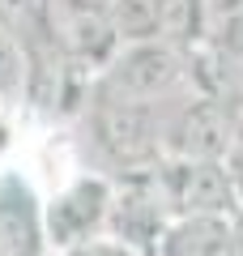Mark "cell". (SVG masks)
<instances>
[{
  "label": "cell",
  "instance_id": "6da1fadb",
  "mask_svg": "<svg viewBox=\"0 0 243 256\" xmlns=\"http://www.w3.org/2000/svg\"><path fill=\"white\" fill-rule=\"evenodd\" d=\"M90 132H94V146L107 154V162H116L124 175L154 171L166 158L158 102L90 94Z\"/></svg>",
  "mask_w": 243,
  "mask_h": 256
},
{
  "label": "cell",
  "instance_id": "7a4b0ae2",
  "mask_svg": "<svg viewBox=\"0 0 243 256\" xmlns=\"http://www.w3.org/2000/svg\"><path fill=\"white\" fill-rule=\"evenodd\" d=\"M184 52L166 38H145V43H124L111 64L98 73L90 94L107 98H132V102H158L184 82Z\"/></svg>",
  "mask_w": 243,
  "mask_h": 256
},
{
  "label": "cell",
  "instance_id": "3957f363",
  "mask_svg": "<svg viewBox=\"0 0 243 256\" xmlns=\"http://www.w3.org/2000/svg\"><path fill=\"white\" fill-rule=\"evenodd\" d=\"M116 184L107 175H77L43 205V244L52 252H72L107 230V210Z\"/></svg>",
  "mask_w": 243,
  "mask_h": 256
},
{
  "label": "cell",
  "instance_id": "277c9868",
  "mask_svg": "<svg viewBox=\"0 0 243 256\" xmlns=\"http://www.w3.org/2000/svg\"><path fill=\"white\" fill-rule=\"evenodd\" d=\"M171 218L175 214H171V205H166L158 166H154V171H136V175H124V184H116V192H111L107 235L150 256L154 248H158V239H162V230H166Z\"/></svg>",
  "mask_w": 243,
  "mask_h": 256
},
{
  "label": "cell",
  "instance_id": "5b68a950",
  "mask_svg": "<svg viewBox=\"0 0 243 256\" xmlns=\"http://www.w3.org/2000/svg\"><path fill=\"white\" fill-rule=\"evenodd\" d=\"M162 192L171 214H234V184L222 158H162Z\"/></svg>",
  "mask_w": 243,
  "mask_h": 256
},
{
  "label": "cell",
  "instance_id": "8992f818",
  "mask_svg": "<svg viewBox=\"0 0 243 256\" xmlns=\"http://www.w3.org/2000/svg\"><path fill=\"white\" fill-rule=\"evenodd\" d=\"M234 146V116L214 98L184 102L171 120H162V150L166 158H226V150Z\"/></svg>",
  "mask_w": 243,
  "mask_h": 256
},
{
  "label": "cell",
  "instance_id": "52a82bcc",
  "mask_svg": "<svg viewBox=\"0 0 243 256\" xmlns=\"http://www.w3.org/2000/svg\"><path fill=\"white\" fill-rule=\"evenodd\" d=\"M52 38L60 47V56H68L72 64L90 68V73H102L111 64V56L120 52V38L111 30V18L98 9H72L64 0H56L52 13Z\"/></svg>",
  "mask_w": 243,
  "mask_h": 256
},
{
  "label": "cell",
  "instance_id": "ba28073f",
  "mask_svg": "<svg viewBox=\"0 0 243 256\" xmlns=\"http://www.w3.org/2000/svg\"><path fill=\"white\" fill-rule=\"evenodd\" d=\"M43 205L26 180L0 175V256H43Z\"/></svg>",
  "mask_w": 243,
  "mask_h": 256
},
{
  "label": "cell",
  "instance_id": "9c48e42d",
  "mask_svg": "<svg viewBox=\"0 0 243 256\" xmlns=\"http://www.w3.org/2000/svg\"><path fill=\"white\" fill-rule=\"evenodd\" d=\"M150 256H230V214H175Z\"/></svg>",
  "mask_w": 243,
  "mask_h": 256
},
{
  "label": "cell",
  "instance_id": "30bf717a",
  "mask_svg": "<svg viewBox=\"0 0 243 256\" xmlns=\"http://www.w3.org/2000/svg\"><path fill=\"white\" fill-rule=\"evenodd\" d=\"M56 0H0V30L26 52V47L56 43L52 38Z\"/></svg>",
  "mask_w": 243,
  "mask_h": 256
},
{
  "label": "cell",
  "instance_id": "8fae6325",
  "mask_svg": "<svg viewBox=\"0 0 243 256\" xmlns=\"http://www.w3.org/2000/svg\"><path fill=\"white\" fill-rule=\"evenodd\" d=\"M111 30H116L120 47L124 43H145V38H158L162 26V0H111Z\"/></svg>",
  "mask_w": 243,
  "mask_h": 256
},
{
  "label": "cell",
  "instance_id": "7c38bea8",
  "mask_svg": "<svg viewBox=\"0 0 243 256\" xmlns=\"http://www.w3.org/2000/svg\"><path fill=\"white\" fill-rule=\"evenodd\" d=\"M158 38H166L180 52L205 43V0H162Z\"/></svg>",
  "mask_w": 243,
  "mask_h": 256
},
{
  "label": "cell",
  "instance_id": "4fadbf2b",
  "mask_svg": "<svg viewBox=\"0 0 243 256\" xmlns=\"http://www.w3.org/2000/svg\"><path fill=\"white\" fill-rule=\"evenodd\" d=\"M18 86H26V56L0 30V94H13Z\"/></svg>",
  "mask_w": 243,
  "mask_h": 256
},
{
  "label": "cell",
  "instance_id": "5bb4252c",
  "mask_svg": "<svg viewBox=\"0 0 243 256\" xmlns=\"http://www.w3.org/2000/svg\"><path fill=\"white\" fill-rule=\"evenodd\" d=\"M222 162H226V171H230V184H234V201H239V210H243V146H230Z\"/></svg>",
  "mask_w": 243,
  "mask_h": 256
},
{
  "label": "cell",
  "instance_id": "9a60e30c",
  "mask_svg": "<svg viewBox=\"0 0 243 256\" xmlns=\"http://www.w3.org/2000/svg\"><path fill=\"white\" fill-rule=\"evenodd\" d=\"M230 256H243V210L230 214Z\"/></svg>",
  "mask_w": 243,
  "mask_h": 256
},
{
  "label": "cell",
  "instance_id": "2e32d148",
  "mask_svg": "<svg viewBox=\"0 0 243 256\" xmlns=\"http://www.w3.org/2000/svg\"><path fill=\"white\" fill-rule=\"evenodd\" d=\"M9 150H13V128H9V120L0 116V158L9 154Z\"/></svg>",
  "mask_w": 243,
  "mask_h": 256
},
{
  "label": "cell",
  "instance_id": "e0dca14e",
  "mask_svg": "<svg viewBox=\"0 0 243 256\" xmlns=\"http://www.w3.org/2000/svg\"><path fill=\"white\" fill-rule=\"evenodd\" d=\"M234 146H243V116H234Z\"/></svg>",
  "mask_w": 243,
  "mask_h": 256
},
{
  "label": "cell",
  "instance_id": "ac0fdd59",
  "mask_svg": "<svg viewBox=\"0 0 243 256\" xmlns=\"http://www.w3.org/2000/svg\"><path fill=\"white\" fill-rule=\"evenodd\" d=\"M56 256H64V252H56Z\"/></svg>",
  "mask_w": 243,
  "mask_h": 256
}]
</instances>
